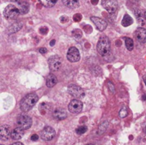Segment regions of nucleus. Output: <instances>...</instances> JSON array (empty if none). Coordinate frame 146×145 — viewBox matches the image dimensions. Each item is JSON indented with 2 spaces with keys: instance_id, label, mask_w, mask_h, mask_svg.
Here are the masks:
<instances>
[{
  "instance_id": "f257e3e1",
  "label": "nucleus",
  "mask_w": 146,
  "mask_h": 145,
  "mask_svg": "<svg viewBox=\"0 0 146 145\" xmlns=\"http://www.w3.org/2000/svg\"><path fill=\"white\" fill-rule=\"evenodd\" d=\"M38 100V96L34 93H29L26 95L20 102V108L21 111L24 112H29L36 104Z\"/></svg>"
},
{
  "instance_id": "f03ea898",
  "label": "nucleus",
  "mask_w": 146,
  "mask_h": 145,
  "mask_svg": "<svg viewBox=\"0 0 146 145\" xmlns=\"http://www.w3.org/2000/svg\"><path fill=\"white\" fill-rule=\"evenodd\" d=\"M97 51L102 56L107 55L111 51V41L106 36L101 37L97 44Z\"/></svg>"
},
{
  "instance_id": "7ed1b4c3",
  "label": "nucleus",
  "mask_w": 146,
  "mask_h": 145,
  "mask_svg": "<svg viewBox=\"0 0 146 145\" xmlns=\"http://www.w3.org/2000/svg\"><path fill=\"white\" fill-rule=\"evenodd\" d=\"M32 125V119L29 116L27 115H21L17 117V127L21 128L23 130L28 129Z\"/></svg>"
},
{
  "instance_id": "20e7f679",
  "label": "nucleus",
  "mask_w": 146,
  "mask_h": 145,
  "mask_svg": "<svg viewBox=\"0 0 146 145\" xmlns=\"http://www.w3.org/2000/svg\"><path fill=\"white\" fill-rule=\"evenodd\" d=\"M68 92L71 96L74 97L76 99L81 100L85 96V92L84 89L75 84H71L68 87Z\"/></svg>"
},
{
  "instance_id": "39448f33",
  "label": "nucleus",
  "mask_w": 146,
  "mask_h": 145,
  "mask_svg": "<svg viewBox=\"0 0 146 145\" xmlns=\"http://www.w3.org/2000/svg\"><path fill=\"white\" fill-rule=\"evenodd\" d=\"M20 14L19 8L16 7L13 4L7 6L4 10V16L7 19H15Z\"/></svg>"
},
{
  "instance_id": "423d86ee",
  "label": "nucleus",
  "mask_w": 146,
  "mask_h": 145,
  "mask_svg": "<svg viewBox=\"0 0 146 145\" xmlns=\"http://www.w3.org/2000/svg\"><path fill=\"white\" fill-rule=\"evenodd\" d=\"M48 66L51 71H58L62 65V59L58 55H55L50 57L48 61Z\"/></svg>"
},
{
  "instance_id": "0eeeda50",
  "label": "nucleus",
  "mask_w": 146,
  "mask_h": 145,
  "mask_svg": "<svg viewBox=\"0 0 146 145\" xmlns=\"http://www.w3.org/2000/svg\"><path fill=\"white\" fill-rule=\"evenodd\" d=\"M83 103L78 99H74L68 104V110L71 113L77 115L82 111Z\"/></svg>"
},
{
  "instance_id": "6e6552de",
  "label": "nucleus",
  "mask_w": 146,
  "mask_h": 145,
  "mask_svg": "<svg viewBox=\"0 0 146 145\" xmlns=\"http://www.w3.org/2000/svg\"><path fill=\"white\" fill-rule=\"evenodd\" d=\"M55 130L51 127H45L41 132V138L44 141H50L55 136Z\"/></svg>"
},
{
  "instance_id": "1a4fd4ad",
  "label": "nucleus",
  "mask_w": 146,
  "mask_h": 145,
  "mask_svg": "<svg viewBox=\"0 0 146 145\" xmlns=\"http://www.w3.org/2000/svg\"><path fill=\"white\" fill-rule=\"evenodd\" d=\"M67 59L71 63L78 62L80 60V53L76 47H71L67 52Z\"/></svg>"
},
{
  "instance_id": "9d476101",
  "label": "nucleus",
  "mask_w": 146,
  "mask_h": 145,
  "mask_svg": "<svg viewBox=\"0 0 146 145\" xmlns=\"http://www.w3.org/2000/svg\"><path fill=\"white\" fill-rule=\"evenodd\" d=\"M102 5L110 14H114L118 9V4L115 0H102Z\"/></svg>"
},
{
  "instance_id": "9b49d317",
  "label": "nucleus",
  "mask_w": 146,
  "mask_h": 145,
  "mask_svg": "<svg viewBox=\"0 0 146 145\" xmlns=\"http://www.w3.org/2000/svg\"><path fill=\"white\" fill-rule=\"evenodd\" d=\"M11 129L9 125H4L0 127V139L3 141L8 140L9 138L11 137Z\"/></svg>"
},
{
  "instance_id": "f8f14e48",
  "label": "nucleus",
  "mask_w": 146,
  "mask_h": 145,
  "mask_svg": "<svg viewBox=\"0 0 146 145\" xmlns=\"http://www.w3.org/2000/svg\"><path fill=\"white\" fill-rule=\"evenodd\" d=\"M91 20L95 24L96 28L101 31H104L106 28L107 26H108V24H107L106 21L105 20L102 19V18H99V17L92 16L91 17Z\"/></svg>"
},
{
  "instance_id": "ddd939ff",
  "label": "nucleus",
  "mask_w": 146,
  "mask_h": 145,
  "mask_svg": "<svg viewBox=\"0 0 146 145\" xmlns=\"http://www.w3.org/2000/svg\"><path fill=\"white\" fill-rule=\"evenodd\" d=\"M135 38H137L139 42L143 43H146V29L142 27H140V28H137V30L135 32Z\"/></svg>"
},
{
  "instance_id": "4468645a",
  "label": "nucleus",
  "mask_w": 146,
  "mask_h": 145,
  "mask_svg": "<svg viewBox=\"0 0 146 145\" xmlns=\"http://www.w3.org/2000/svg\"><path fill=\"white\" fill-rule=\"evenodd\" d=\"M53 116L57 120H63L67 117V112L63 108H57L53 112Z\"/></svg>"
},
{
  "instance_id": "2eb2a0df",
  "label": "nucleus",
  "mask_w": 146,
  "mask_h": 145,
  "mask_svg": "<svg viewBox=\"0 0 146 145\" xmlns=\"http://www.w3.org/2000/svg\"><path fill=\"white\" fill-rule=\"evenodd\" d=\"M24 134V132L23 129H21V128L17 127L15 129H14L11 132V137L14 140H19V139H21L23 137Z\"/></svg>"
},
{
  "instance_id": "dca6fc26",
  "label": "nucleus",
  "mask_w": 146,
  "mask_h": 145,
  "mask_svg": "<svg viewBox=\"0 0 146 145\" xmlns=\"http://www.w3.org/2000/svg\"><path fill=\"white\" fill-rule=\"evenodd\" d=\"M23 26V24L21 22H17L14 23L12 25L9 26V28H7V33L9 34H14V33L17 32L18 31H19Z\"/></svg>"
},
{
  "instance_id": "f3484780",
  "label": "nucleus",
  "mask_w": 146,
  "mask_h": 145,
  "mask_svg": "<svg viewBox=\"0 0 146 145\" xmlns=\"http://www.w3.org/2000/svg\"><path fill=\"white\" fill-rule=\"evenodd\" d=\"M66 7L70 9H76L79 7V0H61Z\"/></svg>"
},
{
  "instance_id": "a211bd4d",
  "label": "nucleus",
  "mask_w": 146,
  "mask_h": 145,
  "mask_svg": "<svg viewBox=\"0 0 146 145\" xmlns=\"http://www.w3.org/2000/svg\"><path fill=\"white\" fill-rule=\"evenodd\" d=\"M57 83V78L54 74L50 73L46 78V85L48 88H53Z\"/></svg>"
},
{
  "instance_id": "6ab92c4d",
  "label": "nucleus",
  "mask_w": 146,
  "mask_h": 145,
  "mask_svg": "<svg viewBox=\"0 0 146 145\" xmlns=\"http://www.w3.org/2000/svg\"><path fill=\"white\" fill-rule=\"evenodd\" d=\"M19 9L20 14H26L29 12V5L27 1H21L19 2Z\"/></svg>"
},
{
  "instance_id": "aec40b11",
  "label": "nucleus",
  "mask_w": 146,
  "mask_h": 145,
  "mask_svg": "<svg viewBox=\"0 0 146 145\" xmlns=\"http://www.w3.org/2000/svg\"><path fill=\"white\" fill-rule=\"evenodd\" d=\"M133 23V18H131L128 14H125V15L123 16V18L121 24H122V25L123 26L127 27L131 26Z\"/></svg>"
},
{
  "instance_id": "412c9836",
  "label": "nucleus",
  "mask_w": 146,
  "mask_h": 145,
  "mask_svg": "<svg viewBox=\"0 0 146 145\" xmlns=\"http://www.w3.org/2000/svg\"><path fill=\"white\" fill-rule=\"evenodd\" d=\"M38 1L41 2V4L42 5H44L46 7H52L56 4V2L58 1V0H38Z\"/></svg>"
},
{
  "instance_id": "4be33fe9",
  "label": "nucleus",
  "mask_w": 146,
  "mask_h": 145,
  "mask_svg": "<svg viewBox=\"0 0 146 145\" xmlns=\"http://www.w3.org/2000/svg\"><path fill=\"white\" fill-rule=\"evenodd\" d=\"M125 46H126L127 49L128 51H131L134 48V43L133 41L132 38H129V37H126L125 38Z\"/></svg>"
},
{
  "instance_id": "5701e85b",
  "label": "nucleus",
  "mask_w": 146,
  "mask_h": 145,
  "mask_svg": "<svg viewBox=\"0 0 146 145\" xmlns=\"http://www.w3.org/2000/svg\"><path fill=\"white\" fill-rule=\"evenodd\" d=\"M108 125H109V123H108L107 121H106V122H104L103 123L101 124V125L99 126V127H98V132L97 133L98 134H102L103 133H104L105 132V131L106 130L107 128H108Z\"/></svg>"
},
{
  "instance_id": "b1692460",
  "label": "nucleus",
  "mask_w": 146,
  "mask_h": 145,
  "mask_svg": "<svg viewBox=\"0 0 146 145\" xmlns=\"http://www.w3.org/2000/svg\"><path fill=\"white\" fill-rule=\"evenodd\" d=\"M128 109L125 107H123V108H121V110L119 111V117L121 118H124L125 117L128 116Z\"/></svg>"
},
{
  "instance_id": "393cba45",
  "label": "nucleus",
  "mask_w": 146,
  "mask_h": 145,
  "mask_svg": "<svg viewBox=\"0 0 146 145\" xmlns=\"http://www.w3.org/2000/svg\"><path fill=\"white\" fill-rule=\"evenodd\" d=\"M87 129H88V128H87L86 126H81L76 129V133L78 134L81 135L85 133L87 131Z\"/></svg>"
},
{
  "instance_id": "a878e982",
  "label": "nucleus",
  "mask_w": 146,
  "mask_h": 145,
  "mask_svg": "<svg viewBox=\"0 0 146 145\" xmlns=\"http://www.w3.org/2000/svg\"><path fill=\"white\" fill-rule=\"evenodd\" d=\"M48 106L47 103H42L41 106H39V110H41L42 112H46L48 109Z\"/></svg>"
},
{
  "instance_id": "bb28decb",
  "label": "nucleus",
  "mask_w": 146,
  "mask_h": 145,
  "mask_svg": "<svg viewBox=\"0 0 146 145\" xmlns=\"http://www.w3.org/2000/svg\"><path fill=\"white\" fill-rule=\"evenodd\" d=\"M73 35H74V36H75L76 38H79L80 37H81V36H82V32H81V31H80V30L76 29L73 31Z\"/></svg>"
},
{
  "instance_id": "cd10ccee",
  "label": "nucleus",
  "mask_w": 146,
  "mask_h": 145,
  "mask_svg": "<svg viewBox=\"0 0 146 145\" xmlns=\"http://www.w3.org/2000/svg\"><path fill=\"white\" fill-rule=\"evenodd\" d=\"M48 29L47 27H41V28L39 29L40 33H41V34H44H44H46L47 32H48Z\"/></svg>"
},
{
  "instance_id": "c85d7f7f",
  "label": "nucleus",
  "mask_w": 146,
  "mask_h": 145,
  "mask_svg": "<svg viewBox=\"0 0 146 145\" xmlns=\"http://www.w3.org/2000/svg\"><path fill=\"white\" fill-rule=\"evenodd\" d=\"M81 19V15L79 14H76V15L74 16V20L76 21V22H78V21H80V20Z\"/></svg>"
},
{
  "instance_id": "c756f323",
  "label": "nucleus",
  "mask_w": 146,
  "mask_h": 145,
  "mask_svg": "<svg viewBox=\"0 0 146 145\" xmlns=\"http://www.w3.org/2000/svg\"><path fill=\"white\" fill-rule=\"evenodd\" d=\"M31 139L32 141H36L38 139V136L36 134H33L32 136H31Z\"/></svg>"
},
{
  "instance_id": "7c9ffc66",
  "label": "nucleus",
  "mask_w": 146,
  "mask_h": 145,
  "mask_svg": "<svg viewBox=\"0 0 146 145\" xmlns=\"http://www.w3.org/2000/svg\"><path fill=\"white\" fill-rule=\"evenodd\" d=\"M38 51H39L41 53L44 54L47 52V49L46 48H40L39 49H38Z\"/></svg>"
},
{
  "instance_id": "2f4dec72",
  "label": "nucleus",
  "mask_w": 146,
  "mask_h": 145,
  "mask_svg": "<svg viewBox=\"0 0 146 145\" xmlns=\"http://www.w3.org/2000/svg\"><path fill=\"white\" fill-rule=\"evenodd\" d=\"M11 145H24L21 142H15V143L12 144Z\"/></svg>"
},
{
  "instance_id": "473e14b6",
  "label": "nucleus",
  "mask_w": 146,
  "mask_h": 145,
  "mask_svg": "<svg viewBox=\"0 0 146 145\" xmlns=\"http://www.w3.org/2000/svg\"><path fill=\"white\" fill-rule=\"evenodd\" d=\"M54 44H55V40H53V41H51V42H50V45H51V46H53V45H54Z\"/></svg>"
},
{
  "instance_id": "72a5a7b5",
  "label": "nucleus",
  "mask_w": 146,
  "mask_h": 145,
  "mask_svg": "<svg viewBox=\"0 0 146 145\" xmlns=\"http://www.w3.org/2000/svg\"><path fill=\"white\" fill-rule=\"evenodd\" d=\"M143 81H144V82H145V84L146 85V75H144V76H143Z\"/></svg>"
},
{
  "instance_id": "f704fd0d",
  "label": "nucleus",
  "mask_w": 146,
  "mask_h": 145,
  "mask_svg": "<svg viewBox=\"0 0 146 145\" xmlns=\"http://www.w3.org/2000/svg\"><path fill=\"white\" fill-rule=\"evenodd\" d=\"M12 1H14V2H19L20 0H11Z\"/></svg>"
},
{
  "instance_id": "c9c22d12",
  "label": "nucleus",
  "mask_w": 146,
  "mask_h": 145,
  "mask_svg": "<svg viewBox=\"0 0 146 145\" xmlns=\"http://www.w3.org/2000/svg\"><path fill=\"white\" fill-rule=\"evenodd\" d=\"M144 18H145V20L146 21V11L144 13Z\"/></svg>"
},
{
  "instance_id": "e433bc0d",
  "label": "nucleus",
  "mask_w": 146,
  "mask_h": 145,
  "mask_svg": "<svg viewBox=\"0 0 146 145\" xmlns=\"http://www.w3.org/2000/svg\"><path fill=\"white\" fill-rule=\"evenodd\" d=\"M86 145H94V144H88Z\"/></svg>"
},
{
  "instance_id": "4c0bfd02",
  "label": "nucleus",
  "mask_w": 146,
  "mask_h": 145,
  "mask_svg": "<svg viewBox=\"0 0 146 145\" xmlns=\"http://www.w3.org/2000/svg\"><path fill=\"white\" fill-rule=\"evenodd\" d=\"M145 133H146V127H145Z\"/></svg>"
},
{
  "instance_id": "58836bf2",
  "label": "nucleus",
  "mask_w": 146,
  "mask_h": 145,
  "mask_svg": "<svg viewBox=\"0 0 146 145\" xmlns=\"http://www.w3.org/2000/svg\"><path fill=\"white\" fill-rule=\"evenodd\" d=\"M1 145H3V144H1Z\"/></svg>"
}]
</instances>
